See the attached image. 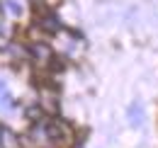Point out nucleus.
I'll return each mask as SVG.
<instances>
[{"label": "nucleus", "mask_w": 158, "mask_h": 148, "mask_svg": "<svg viewBox=\"0 0 158 148\" xmlns=\"http://www.w3.org/2000/svg\"><path fill=\"white\" fill-rule=\"evenodd\" d=\"M46 134H49V143L59 148H68L73 143V129L66 121H51L46 124Z\"/></svg>", "instance_id": "f257e3e1"}, {"label": "nucleus", "mask_w": 158, "mask_h": 148, "mask_svg": "<svg viewBox=\"0 0 158 148\" xmlns=\"http://www.w3.org/2000/svg\"><path fill=\"white\" fill-rule=\"evenodd\" d=\"M39 109L44 114H56L59 112V90L46 85L39 90Z\"/></svg>", "instance_id": "f03ea898"}, {"label": "nucleus", "mask_w": 158, "mask_h": 148, "mask_svg": "<svg viewBox=\"0 0 158 148\" xmlns=\"http://www.w3.org/2000/svg\"><path fill=\"white\" fill-rule=\"evenodd\" d=\"M32 58H34L39 66H49V63L54 61V51H51V46H49V44L37 41V44L32 46Z\"/></svg>", "instance_id": "7ed1b4c3"}, {"label": "nucleus", "mask_w": 158, "mask_h": 148, "mask_svg": "<svg viewBox=\"0 0 158 148\" xmlns=\"http://www.w3.org/2000/svg\"><path fill=\"white\" fill-rule=\"evenodd\" d=\"M0 148H20V136L7 126H0Z\"/></svg>", "instance_id": "20e7f679"}, {"label": "nucleus", "mask_w": 158, "mask_h": 148, "mask_svg": "<svg viewBox=\"0 0 158 148\" xmlns=\"http://www.w3.org/2000/svg\"><path fill=\"white\" fill-rule=\"evenodd\" d=\"M39 29H41V32H59V29H61V22L54 17L51 12H44L41 19H39Z\"/></svg>", "instance_id": "39448f33"}, {"label": "nucleus", "mask_w": 158, "mask_h": 148, "mask_svg": "<svg viewBox=\"0 0 158 148\" xmlns=\"http://www.w3.org/2000/svg\"><path fill=\"white\" fill-rule=\"evenodd\" d=\"M29 136H32V141H34V143H39V146H49V134H46V126H34V129L29 131Z\"/></svg>", "instance_id": "423d86ee"}, {"label": "nucleus", "mask_w": 158, "mask_h": 148, "mask_svg": "<svg viewBox=\"0 0 158 148\" xmlns=\"http://www.w3.org/2000/svg\"><path fill=\"white\" fill-rule=\"evenodd\" d=\"M129 124L131 126H141L143 124V109H141V105H131L129 107Z\"/></svg>", "instance_id": "0eeeda50"}, {"label": "nucleus", "mask_w": 158, "mask_h": 148, "mask_svg": "<svg viewBox=\"0 0 158 148\" xmlns=\"http://www.w3.org/2000/svg\"><path fill=\"white\" fill-rule=\"evenodd\" d=\"M41 114H44V112L39 109V105H37V107H29V109H27V117H29L32 121H39V119H41Z\"/></svg>", "instance_id": "6e6552de"}, {"label": "nucleus", "mask_w": 158, "mask_h": 148, "mask_svg": "<svg viewBox=\"0 0 158 148\" xmlns=\"http://www.w3.org/2000/svg\"><path fill=\"white\" fill-rule=\"evenodd\" d=\"M10 105V95L5 92V85L0 83V107H7Z\"/></svg>", "instance_id": "1a4fd4ad"}, {"label": "nucleus", "mask_w": 158, "mask_h": 148, "mask_svg": "<svg viewBox=\"0 0 158 148\" xmlns=\"http://www.w3.org/2000/svg\"><path fill=\"white\" fill-rule=\"evenodd\" d=\"M7 7H10L15 15H20V12H22V5H20V2H15V0H7Z\"/></svg>", "instance_id": "9d476101"}, {"label": "nucleus", "mask_w": 158, "mask_h": 148, "mask_svg": "<svg viewBox=\"0 0 158 148\" xmlns=\"http://www.w3.org/2000/svg\"><path fill=\"white\" fill-rule=\"evenodd\" d=\"M7 46H10V41H7V39H5V34L0 32V51H2V49H7Z\"/></svg>", "instance_id": "9b49d317"}]
</instances>
